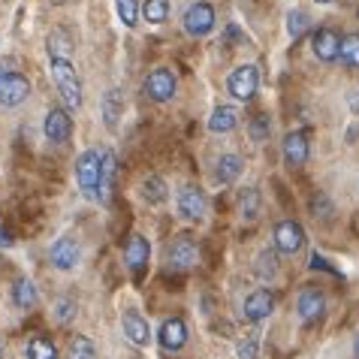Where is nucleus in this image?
<instances>
[{
  "label": "nucleus",
  "instance_id": "obj_39",
  "mask_svg": "<svg viewBox=\"0 0 359 359\" xmlns=\"http://www.w3.org/2000/svg\"><path fill=\"white\" fill-rule=\"evenodd\" d=\"M347 109H351L353 115H359V91H351V94H347Z\"/></svg>",
  "mask_w": 359,
  "mask_h": 359
},
{
  "label": "nucleus",
  "instance_id": "obj_38",
  "mask_svg": "<svg viewBox=\"0 0 359 359\" xmlns=\"http://www.w3.org/2000/svg\"><path fill=\"white\" fill-rule=\"evenodd\" d=\"M13 242H15L13 233H9L6 226H0V248H13Z\"/></svg>",
  "mask_w": 359,
  "mask_h": 359
},
{
  "label": "nucleus",
  "instance_id": "obj_25",
  "mask_svg": "<svg viewBox=\"0 0 359 359\" xmlns=\"http://www.w3.org/2000/svg\"><path fill=\"white\" fill-rule=\"evenodd\" d=\"M13 302L22 308V311H31V308H36L39 296H36L34 281H27V278H18L15 287H13Z\"/></svg>",
  "mask_w": 359,
  "mask_h": 359
},
{
  "label": "nucleus",
  "instance_id": "obj_19",
  "mask_svg": "<svg viewBox=\"0 0 359 359\" xmlns=\"http://www.w3.org/2000/svg\"><path fill=\"white\" fill-rule=\"evenodd\" d=\"M100 106H103V121L109 130H118V118L124 115V94L118 91V88H109L100 100Z\"/></svg>",
  "mask_w": 359,
  "mask_h": 359
},
{
  "label": "nucleus",
  "instance_id": "obj_40",
  "mask_svg": "<svg viewBox=\"0 0 359 359\" xmlns=\"http://www.w3.org/2000/svg\"><path fill=\"white\" fill-rule=\"evenodd\" d=\"M353 356L359 359V335H356V341H353Z\"/></svg>",
  "mask_w": 359,
  "mask_h": 359
},
{
  "label": "nucleus",
  "instance_id": "obj_37",
  "mask_svg": "<svg viewBox=\"0 0 359 359\" xmlns=\"http://www.w3.org/2000/svg\"><path fill=\"white\" fill-rule=\"evenodd\" d=\"M311 212H314V217H320V221H329V217L335 215V208H332V203H329L326 194H317L311 199Z\"/></svg>",
  "mask_w": 359,
  "mask_h": 359
},
{
  "label": "nucleus",
  "instance_id": "obj_28",
  "mask_svg": "<svg viewBox=\"0 0 359 359\" xmlns=\"http://www.w3.org/2000/svg\"><path fill=\"white\" fill-rule=\"evenodd\" d=\"M142 18L148 25H163L169 18V0H145L142 4Z\"/></svg>",
  "mask_w": 359,
  "mask_h": 359
},
{
  "label": "nucleus",
  "instance_id": "obj_16",
  "mask_svg": "<svg viewBox=\"0 0 359 359\" xmlns=\"http://www.w3.org/2000/svg\"><path fill=\"white\" fill-rule=\"evenodd\" d=\"M79 257H82V251H79V242L76 238H57V242L52 245V251H48V260H52L55 269H61V272H69V269L79 266Z\"/></svg>",
  "mask_w": 359,
  "mask_h": 359
},
{
  "label": "nucleus",
  "instance_id": "obj_23",
  "mask_svg": "<svg viewBox=\"0 0 359 359\" xmlns=\"http://www.w3.org/2000/svg\"><path fill=\"white\" fill-rule=\"evenodd\" d=\"M139 194H142V199L148 205H161L169 199V187H166V182L161 175H148L142 182V187H139Z\"/></svg>",
  "mask_w": 359,
  "mask_h": 359
},
{
  "label": "nucleus",
  "instance_id": "obj_4",
  "mask_svg": "<svg viewBox=\"0 0 359 359\" xmlns=\"http://www.w3.org/2000/svg\"><path fill=\"white\" fill-rule=\"evenodd\" d=\"M175 88H178V82H175L172 69L157 67V69L148 73V79L142 82V94L148 100H154V103H169V100L175 97Z\"/></svg>",
  "mask_w": 359,
  "mask_h": 359
},
{
  "label": "nucleus",
  "instance_id": "obj_36",
  "mask_svg": "<svg viewBox=\"0 0 359 359\" xmlns=\"http://www.w3.org/2000/svg\"><path fill=\"white\" fill-rule=\"evenodd\" d=\"M76 311H79V305L73 302V299H57L55 302V320L57 323H69L76 317Z\"/></svg>",
  "mask_w": 359,
  "mask_h": 359
},
{
  "label": "nucleus",
  "instance_id": "obj_9",
  "mask_svg": "<svg viewBox=\"0 0 359 359\" xmlns=\"http://www.w3.org/2000/svg\"><path fill=\"white\" fill-rule=\"evenodd\" d=\"M302 245H305V229L302 224H296V221H281L275 226V248L281 254L287 257H293L302 251Z\"/></svg>",
  "mask_w": 359,
  "mask_h": 359
},
{
  "label": "nucleus",
  "instance_id": "obj_41",
  "mask_svg": "<svg viewBox=\"0 0 359 359\" xmlns=\"http://www.w3.org/2000/svg\"><path fill=\"white\" fill-rule=\"evenodd\" d=\"M52 4H55V6H64V4H67V0H52Z\"/></svg>",
  "mask_w": 359,
  "mask_h": 359
},
{
  "label": "nucleus",
  "instance_id": "obj_31",
  "mask_svg": "<svg viewBox=\"0 0 359 359\" xmlns=\"http://www.w3.org/2000/svg\"><path fill=\"white\" fill-rule=\"evenodd\" d=\"M254 272L260 281H272V278L278 275V257L272 251H260L257 254V263H254Z\"/></svg>",
  "mask_w": 359,
  "mask_h": 359
},
{
  "label": "nucleus",
  "instance_id": "obj_3",
  "mask_svg": "<svg viewBox=\"0 0 359 359\" xmlns=\"http://www.w3.org/2000/svg\"><path fill=\"white\" fill-rule=\"evenodd\" d=\"M257 88H260V69H257V64H242L236 67L233 73H229L226 79V91L233 94L236 100H254Z\"/></svg>",
  "mask_w": 359,
  "mask_h": 359
},
{
  "label": "nucleus",
  "instance_id": "obj_1",
  "mask_svg": "<svg viewBox=\"0 0 359 359\" xmlns=\"http://www.w3.org/2000/svg\"><path fill=\"white\" fill-rule=\"evenodd\" d=\"M52 79L57 85V94L64 97L67 109H79V106H82V82H79V73H76V67L69 64V57H67V61H64V57L52 61Z\"/></svg>",
  "mask_w": 359,
  "mask_h": 359
},
{
  "label": "nucleus",
  "instance_id": "obj_5",
  "mask_svg": "<svg viewBox=\"0 0 359 359\" xmlns=\"http://www.w3.org/2000/svg\"><path fill=\"white\" fill-rule=\"evenodd\" d=\"M215 22H217V15H215V6L212 4H191L187 6V13H184V31L191 34V36H205V34H212L215 31Z\"/></svg>",
  "mask_w": 359,
  "mask_h": 359
},
{
  "label": "nucleus",
  "instance_id": "obj_34",
  "mask_svg": "<svg viewBox=\"0 0 359 359\" xmlns=\"http://www.w3.org/2000/svg\"><path fill=\"white\" fill-rule=\"evenodd\" d=\"M69 359H94V341L85 335H76L69 344Z\"/></svg>",
  "mask_w": 359,
  "mask_h": 359
},
{
  "label": "nucleus",
  "instance_id": "obj_13",
  "mask_svg": "<svg viewBox=\"0 0 359 359\" xmlns=\"http://www.w3.org/2000/svg\"><path fill=\"white\" fill-rule=\"evenodd\" d=\"M275 311V296L269 293V290H254L251 296L245 299V305H242V317L248 323H263L269 314Z\"/></svg>",
  "mask_w": 359,
  "mask_h": 359
},
{
  "label": "nucleus",
  "instance_id": "obj_27",
  "mask_svg": "<svg viewBox=\"0 0 359 359\" xmlns=\"http://www.w3.org/2000/svg\"><path fill=\"white\" fill-rule=\"evenodd\" d=\"M308 31H311V18H308V13H302V9H290V13H287V34H290L293 43H299Z\"/></svg>",
  "mask_w": 359,
  "mask_h": 359
},
{
  "label": "nucleus",
  "instance_id": "obj_7",
  "mask_svg": "<svg viewBox=\"0 0 359 359\" xmlns=\"http://www.w3.org/2000/svg\"><path fill=\"white\" fill-rule=\"evenodd\" d=\"M148 260H151V245H148V238L139 236V233L127 238V245H124V263H127V269H130L136 278H142V272L148 269Z\"/></svg>",
  "mask_w": 359,
  "mask_h": 359
},
{
  "label": "nucleus",
  "instance_id": "obj_33",
  "mask_svg": "<svg viewBox=\"0 0 359 359\" xmlns=\"http://www.w3.org/2000/svg\"><path fill=\"white\" fill-rule=\"evenodd\" d=\"M248 133H251L254 142H266L269 133H272V121H269V115H254L251 124H248Z\"/></svg>",
  "mask_w": 359,
  "mask_h": 359
},
{
  "label": "nucleus",
  "instance_id": "obj_20",
  "mask_svg": "<svg viewBox=\"0 0 359 359\" xmlns=\"http://www.w3.org/2000/svg\"><path fill=\"white\" fill-rule=\"evenodd\" d=\"M115 172H118L115 154H112V151H100V203H106L109 191H112Z\"/></svg>",
  "mask_w": 359,
  "mask_h": 359
},
{
  "label": "nucleus",
  "instance_id": "obj_6",
  "mask_svg": "<svg viewBox=\"0 0 359 359\" xmlns=\"http://www.w3.org/2000/svg\"><path fill=\"white\" fill-rule=\"evenodd\" d=\"M43 130H46V139L52 145H64V142H69V136H73V118H69L67 109L55 106V109H48Z\"/></svg>",
  "mask_w": 359,
  "mask_h": 359
},
{
  "label": "nucleus",
  "instance_id": "obj_30",
  "mask_svg": "<svg viewBox=\"0 0 359 359\" xmlns=\"http://www.w3.org/2000/svg\"><path fill=\"white\" fill-rule=\"evenodd\" d=\"M69 48H73V39H69L67 31H52L48 34V55H52V61H57V57H64L67 61Z\"/></svg>",
  "mask_w": 359,
  "mask_h": 359
},
{
  "label": "nucleus",
  "instance_id": "obj_8",
  "mask_svg": "<svg viewBox=\"0 0 359 359\" xmlns=\"http://www.w3.org/2000/svg\"><path fill=\"white\" fill-rule=\"evenodd\" d=\"M175 208L184 221H199L205 215V194L196 184H184L175 196Z\"/></svg>",
  "mask_w": 359,
  "mask_h": 359
},
{
  "label": "nucleus",
  "instance_id": "obj_35",
  "mask_svg": "<svg viewBox=\"0 0 359 359\" xmlns=\"http://www.w3.org/2000/svg\"><path fill=\"white\" fill-rule=\"evenodd\" d=\"M236 353H238V359H257V353H260V335H257V332L245 335L242 341H238Z\"/></svg>",
  "mask_w": 359,
  "mask_h": 359
},
{
  "label": "nucleus",
  "instance_id": "obj_18",
  "mask_svg": "<svg viewBox=\"0 0 359 359\" xmlns=\"http://www.w3.org/2000/svg\"><path fill=\"white\" fill-rule=\"evenodd\" d=\"M323 308H326V299H323L320 290H314V287H305V290L299 293V299H296V311H299V317H302L305 323L317 320V317L323 314Z\"/></svg>",
  "mask_w": 359,
  "mask_h": 359
},
{
  "label": "nucleus",
  "instance_id": "obj_26",
  "mask_svg": "<svg viewBox=\"0 0 359 359\" xmlns=\"http://www.w3.org/2000/svg\"><path fill=\"white\" fill-rule=\"evenodd\" d=\"M338 61H341L347 69H359V34L341 36V46H338Z\"/></svg>",
  "mask_w": 359,
  "mask_h": 359
},
{
  "label": "nucleus",
  "instance_id": "obj_32",
  "mask_svg": "<svg viewBox=\"0 0 359 359\" xmlns=\"http://www.w3.org/2000/svg\"><path fill=\"white\" fill-rule=\"evenodd\" d=\"M115 9H118V18L124 22V27H133L139 25V4L136 0H115Z\"/></svg>",
  "mask_w": 359,
  "mask_h": 359
},
{
  "label": "nucleus",
  "instance_id": "obj_10",
  "mask_svg": "<svg viewBox=\"0 0 359 359\" xmlns=\"http://www.w3.org/2000/svg\"><path fill=\"white\" fill-rule=\"evenodd\" d=\"M31 97V82L22 73H4L0 76V103L4 106H18Z\"/></svg>",
  "mask_w": 359,
  "mask_h": 359
},
{
  "label": "nucleus",
  "instance_id": "obj_43",
  "mask_svg": "<svg viewBox=\"0 0 359 359\" xmlns=\"http://www.w3.org/2000/svg\"><path fill=\"white\" fill-rule=\"evenodd\" d=\"M0 359H4V351H0Z\"/></svg>",
  "mask_w": 359,
  "mask_h": 359
},
{
  "label": "nucleus",
  "instance_id": "obj_22",
  "mask_svg": "<svg viewBox=\"0 0 359 359\" xmlns=\"http://www.w3.org/2000/svg\"><path fill=\"white\" fill-rule=\"evenodd\" d=\"M242 169H245V161L238 154H224L221 161H217L215 166V178L221 184H233L238 175H242Z\"/></svg>",
  "mask_w": 359,
  "mask_h": 359
},
{
  "label": "nucleus",
  "instance_id": "obj_29",
  "mask_svg": "<svg viewBox=\"0 0 359 359\" xmlns=\"http://www.w3.org/2000/svg\"><path fill=\"white\" fill-rule=\"evenodd\" d=\"M27 359H57V347L43 335H34L27 341Z\"/></svg>",
  "mask_w": 359,
  "mask_h": 359
},
{
  "label": "nucleus",
  "instance_id": "obj_17",
  "mask_svg": "<svg viewBox=\"0 0 359 359\" xmlns=\"http://www.w3.org/2000/svg\"><path fill=\"white\" fill-rule=\"evenodd\" d=\"M338 46H341V36H338L332 27H320V31L311 36V48H314L317 61H323V64L338 61Z\"/></svg>",
  "mask_w": 359,
  "mask_h": 359
},
{
  "label": "nucleus",
  "instance_id": "obj_42",
  "mask_svg": "<svg viewBox=\"0 0 359 359\" xmlns=\"http://www.w3.org/2000/svg\"><path fill=\"white\" fill-rule=\"evenodd\" d=\"M317 4H323V6H326V4H332V0H317Z\"/></svg>",
  "mask_w": 359,
  "mask_h": 359
},
{
  "label": "nucleus",
  "instance_id": "obj_24",
  "mask_svg": "<svg viewBox=\"0 0 359 359\" xmlns=\"http://www.w3.org/2000/svg\"><path fill=\"white\" fill-rule=\"evenodd\" d=\"M260 208H263V196L257 187H245V191L238 194V212H242L245 221H257V217H260Z\"/></svg>",
  "mask_w": 359,
  "mask_h": 359
},
{
  "label": "nucleus",
  "instance_id": "obj_15",
  "mask_svg": "<svg viewBox=\"0 0 359 359\" xmlns=\"http://www.w3.org/2000/svg\"><path fill=\"white\" fill-rule=\"evenodd\" d=\"M199 263V248L191 242L187 236H178L172 245H169V266L178 269V272H187Z\"/></svg>",
  "mask_w": 359,
  "mask_h": 359
},
{
  "label": "nucleus",
  "instance_id": "obj_21",
  "mask_svg": "<svg viewBox=\"0 0 359 359\" xmlns=\"http://www.w3.org/2000/svg\"><path fill=\"white\" fill-rule=\"evenodd\" d=\"M238 127V109L233 106H217L212 118H208V130L212 133H229Z\"/></svg>",
  "mask_w": 359,
  "mask_h": 359
},
{
  "label": "nucleus",
  "instance_id": "obj_12",
  "mask_svg": "<svg viewBox=\"0 0 359 359\" xmlns=\"http://www.w3.org/2000/svg\"><path fill=\"white\" fill-rule=\"evenodd\" d=\"M157 341H161V347L166 353L182 351L184 341H187V323L182 317H166L161 323V329H157Z\"/></svg>",
  "mask_w": 359,
  "mask_h": 359
},
{
  "label": "nucleus",
  "instance_id": "obj_14",
  "mask_svg": "<svg viewBox=\"0 0 359 359\" xmlns=\"http://www.w3.org/2000/svg\"><path fill=\"white\" fill-rule=\"evenodd\" d=\"M308 154H311V142H308L305 130H293L284 136V163L290 169H299L308 163Z\"/></svg>",
  "mask_w": 359,
  "mask_h": 359
},
{
  "label": "nucleus",
  "instance_id": "obj_2",
  "mask_svg": "<svg viewBox=\"0 0 359 359\" xmlns=\"http://www.w3.org/2000/svg\"><path fill=\"white\" fill-rule=\"evenodd\" d=\"M76 182L85 199L100 203V151L97 148H88L76 161Z\"/></svg>",
  "mask_w": 359,
  "mask_h": 359
},
{
  "label": "nucleus",
  "instance_id": "obj_11",
  "mask_svg": "<svg viewBox=\"0 0 359 359\" xmlns=\"http://www.w3.org/2000/svg\"><path fill=\"white\" fill-rule=\"evenodd\" d=\"M121 329H124V338L136 347H148L151 344V326H148V320L139 311H133V308H127V311L121 314Z\"/></svg>",
  "mask_w": 359,
  "mask_h": 359
}]
</instances>
